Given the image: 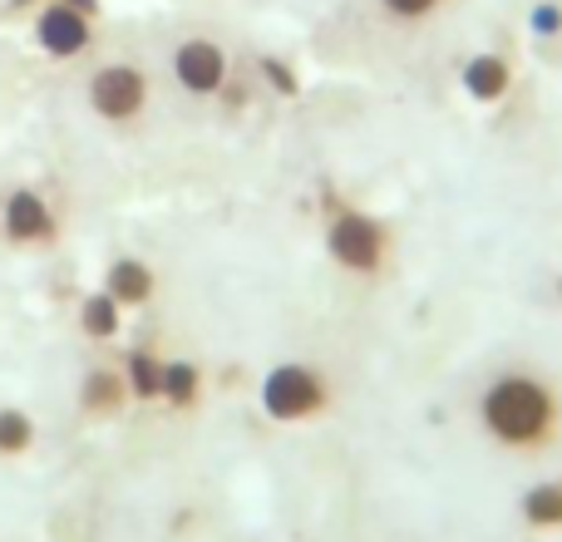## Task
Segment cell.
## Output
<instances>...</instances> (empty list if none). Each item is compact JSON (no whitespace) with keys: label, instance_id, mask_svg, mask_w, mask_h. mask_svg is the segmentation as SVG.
<instances>
[{"label":"cell","instance_id":"52a82bcc","mask_svg":"<svg viewBox=\"0 0 562 542\" xmlns=\"http://www.w3.org/2000/svg\"><path fill=\"white\" fill-rule=\"evenodd\" d=\"M173 75L188 94H217L227 84V49L213 39H183L173 49Z\"/></svg>","mask_w":562,"mask_h":542},{"label":"cell","instance_id":"2e32d148","mask_svg":"<svg viewBox=\"0 0 562 542\" xmlns=\"http://www.w3.org/2000/svg\"><path fill=\"white\" fill-rule=\"evenodd\" d=\"M385 5V15H395V20H425V15H435L445 0H380Z\"/></svg>","mask_w":562,"mask_h":542},{"label":"cell","instance_id":"ac0fdd59","mask_svg":"<svg viewBox=\"0 0 562 542\" xmlns=\"http://www.w3.org/2000/svg\"><path fill=\"white\" fill-rule=\"evenodd\" d=\"M262 69H267V79L281 89V94H296V75H291L281 59H262Z\"/></svg>","mask_w":562,"mask_h":542},{"label":"cell","instance_id":"e0dca14e","mask_svg":"<svg viewBox=\"0 0 562 542\" xmlns=\"http://www.w3.org/2000/svg\"><path fill=\"white\" fill-rule=\"evenodd\" d=\"M528 25H533V35H558V30H562V10L553 5V0H543V5L528 10Z\"/></svg>","mask_w":562,"mask_h":542},{"label":"cell","instance_id":"9c48e42d","mask_svg":"<svg viewBox=\"0 0 562 542\" xmlns=\"http://www.w3.org/2000/svg\"><path fill=\"white\" fill-rule=\"evenodd\" d=\"M104 291L119 301V306H144L154 296V271H148L138 257H119L104 276Z\"/></svg>","mask_w":562,"mask_h":542},{"label":"cell","instance_id":"ba28073f","mask_svg":"<svg viewBox=\"0 0 562 542\" xmlns=\"http://www.w3.org/2000/svg\"><path fill=\"white\" fill-rule=\"evenodd\" d=\"M508 84H514V69H508L504 55H474L464 65V89H469V99H479V104L504 99Z\"/></svg>","mask_w":562,"mask_h":542},{"label":"cell","instance_id":"4fadbf2b","mask_svg":"<svg viewBox=\"0 0 562 542\" xmlns=\"http://www.w3.org/2000/svg\"><path fill=\"white\" fill-rule=\"evenodd\" d=\"M524 518L533 528H562V484H533L524 494Z\"/></svg>","mask_w":562,"mask_h":542},{"label":"cell","instance_id":"6da1fadb","mask_svg":"<svg viewBox=\"0 0 562 542\" xmlns=\"http://www.w3.org/2000/svg\"><path fill=\"white\" fill-rule=\"evenodd\" d=\"M479 425L504 449H538L558 429V395L538 375L508 370L479 395Z\"/></svg>","mask_w":562,"mask_h":542},{"label":"cell","instance_id":"8fae6325","mask_svg":"<svg viewBox=\"0 0 562 542\" xmlns=\"http://www.w3.org/2000/svg\"><path fill=\"white\" fill-rule=\"evenodd\" d=\"M119 316H124V306H119L109 291H94V296H85V306H79V330H85L89 340H114Z\"/></svg>","mask_w":562,"mask_h":542},{"label":"cell","instance_id":"30bf717a","mask_svg":"<svg viewBox=\"0 0 562 542\" xmlns=\"http://www.w3.org/2000/svg\"><path fill=\"white\" fill-rule=\"evenodd\" d=\"M124 395H128L124 370H89L85 385H79V405H85L89 415H119Z\"/></svg>","mask_w":562,"mask_h":542},{"label":"cell","instance_id":"7c38bea8","mask_svg":"<svg viewBox=\"0 0 562 542\" xmlns=\"http://www.w3.org/2000/svg\"><path fill=\"white\" fill-rule=\"evenodd\" d=\"M124 385L134 399H158L164 395V360L148 355V350H134L124 360Z\"/></svg>","mask_w":562,"mask_h":542},{"label":"cell","instance_id":"7a4b0ae2","mask_svg":"<svg viewBox=\"0 0 562 542\" xmlns=\"http://www.w3.org/2000/svg\"><path fill=\"white\" fill-rule=\"evenodd\" d=\"M330 399L326 380H321V370L311 365H277L272 375L262 380V409L281 425H296V419H311L321 415Z\"/></svg>","mask_w":562,"mask_h":542},{"label":"cell","instance_id":"3957f363","mask_svg":"<svg viewBox=\"0 0 562 542\" xmlns=\"http://www.w3.org/2000/svg\"><path fill=\"white\" fill-rule=\"evenodd\" d=\"M326 252L336 257V267L346 271H375L385 262V227L370 213H356V207H340L326 227Z\"/></svg>","mask_w":562,"mask_h":542},{"label":"cell","instance_id":"8992f818","mask_svg":"<svg viewBox=\"0 0 562 542\" xmlns=\"http://www.w3.org/2000/svg\"><path fill=\"white\" fill-rule=\"evenodd\" d=\"M55 207L45 203L40 188H15L0 207V233H5L10 247H45L55 237Z\"/></svg>","mask_w":562,"mask_h":542},{"label":"cell","instance_id":"277c9868","mask_svg":"<svg viewBox=\"0 0 562 542\" xmlns=\"http://www.w3.org/2000/svg\"><path fill=\"white\" fill-rule=\"evenodd\" d=\"M144 104H148L144 69H134V65L94 69V79H89V109H94L99 118H109V124H128V118L144 114Z\"/></svg>","mask_w":562,"mask_h":542},{"label":"cell","instance_id":"5bb4252c","mask_svg":"<svg viewBox=\"0 0 562 542\" xmlns=\"http://www.w3.org/2000/svg\"><path fill=\"white\" fill-rule=\"evenodd\" d=\"M198 389H203V375H198V365H188V360H164V395H158V399L188 409L198 399Z\"/></svg>","mask_w":562,"mask_h":542},{"label":"cell","instance_id":"d6986e66","mask_svg":"<svg viewBox=\"0 0 562 542\" xmlns=\"http://www.w3.org/2000/svg\"><path fill=\"white\" fill-rule=\"evenodd\" d=\"M69 5H79V10H89V15H94V10H99V0H69Z\"/></svg>","mask_w":562,"mask_h":542},{"label":"cell","instance_id":"9a60e30c","mask_svg":"<svg viewBox=\"0 0 562 542\" xmlns=\"http://www.w3.org/2000/svg\"><path fill=\"white\" fill-rule=\"evenodd\" d=\"M35 444V425L25 409H0V454H25Z\"/></svg>","mask_w":562,"mask_h":542},{"label":"cell","instance_id":"5b68a950","mask_svg":"<svg viewBox=\"0 0 562 542\" xmlns=\"http://www.w3.org/2000/svg\"><path fill=\"white\" fill-rule=\"evenodd\" d=\"M89 39H94V15H89V10L69 5V0H45V5L35 10V45L45 49L49 59L85 55Z\"/></svg>","mask_w":562,"mask_h":542}]
</instances>
